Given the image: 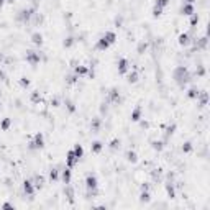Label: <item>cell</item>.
<instances>
[{"label":"cell","instance_id":"cell-1","mask_svg":"<svg viewBox=\"0 0 210 210\" xmlns=\"http://www.w3.org/2000/svg\"><path fill=\"white\" fill-rule=\"evenodd\" d=\"M174 81L179 84L181 87H184L185 84L190 81V74L189 71L185 69L184 66H179V67H176V71H174Z\"/></svg>","mask_w":210,"mask_h":210},{"label":"cell","instance_id":"cell-2","mask_svg":"<svg viewBox=\"0 0 210 210\" xmlns=\"http://www.w3.org/2000/svg\"><path fill=\"white\" fill-rule=\"evenodd\" d=\"M33 15H35V8H23V10L18 12L16 20H18V21H28Z\"/></svg>","mask_w":210,"mask_h":210},{"label":"cell","instance_id":"cell-3","mask_svg":"<svg viewBox=\"0 0 210 210\" xmlns=\"http://www.w3.org/2000/svg\"><path fill=\"white\" fill-rule=\"evenodd\" d=\"M44 146V138L41 133H36L35 135V140L30 143V149H41Z\"/></svg>","mask_w":210,"mask_h":210},{"label":"cell","instance_id":"cell-4","mask_svg":"<svg viewBox=\"0 0 210 210\" xmlns=\"http://www.w3.org/2000/svg\"><path fill=\"white\" fill-rule=\"evenodd\" d=\"M86 187H87L89 190L97 189V177L94 174H87V177H86Z\"/></svg>","mask_w":210,"mask_h":210},{"label":"cell","instance_id":"cell-5","mask_svg":"<svg viewBox=\"0 0 210 210\" xmlns=\"http://www.w3.org/2000/svg\"><path fill=\"white\" fill-rule=\"evenodd\" d=\"M79 163V158H77L76 156V153H74V151H69V153H67V158H66V164H67V168H74V166H76V164Z\"/></svg>","mask_w":210,"mask_h":210},{"label":"cell","instance_id":"cell-6","mask_svg":"<svg viewBox=\"0 0 210 210\" xmlns=\"http://www.w3.org/2000/svg\"><path fill=\"white\" fill-rule=\"evenodd\" d=\"M26 61L30 62L31 66H35L40 62V53H35V51H28L26 53Z\"/></svg>","mask_w":210,"mask_h":210},{"label":"cell","instance_id":"cell-7","mask_svg":"<svg viewBox=\"0 0 210 210\" xmlns=\"http://www.w3.org/2000/svg\"><path fill=\"white\" fill-rule=\"evenodd\" d=\"M108 102H113V103H118L120 102V92H118L117 89H112L110 92H108Z\"/></svg>","mask_w":210,"mask_h":210},{"label":"cell","instance_id":"cell-8","mask_svg":"<svg viewBox=\"0 0 210 210\" xmlns=\"http://www.w3.org/2000/svg\"><path fill=\"white\" fill-rule=\"evenodd\" d=\"M23 190H25V194L26 195H33L35 194V185H33V182H31V181H25V182H23Z\"/></svg>","mask_w":210,"mask_h":210},{"label":"cell","instance_id":"cell-9","mask_svg":"<svg viewBox=\"0 0 210 210\" xmlns=\"http://www.w3.org/2000/svg\"><path fill=\"white\" fill-rule=\"evenodd\" d=\"M127 71H128V61L125 57H120L118 59V72L120 74H125Z\"/></svg>","mask_w":210,"mask_h":210},{"label":"cell","instance_id":"cell-10","mask_svg":"<svg viewBox=\"0 0 210 210\" xmlns=\"http://www.w3.org/2000/svg\"><path fill=\"white\" fill-rule=\"evenodd\" d=\"M181 13L182 15H192L194 13V5L192 3H184L182 8H181Z\"/></svg>","mask_w":210,"mask_h":210},{"label":"cell","instance_id":"cell-11","mask_svg":"<svg viewBox=\"0 0 210 210\" xmlns=\"http://www.w3.org/2000/svg\"><path fill=\"white\" fill-rule=\"evenodd\" d=\"M103 38L107 40L108 44H113V43L117 41V35H115V31H107V33L103 35Z\"/></svg>","mask_w":210,"mask_h":210},{"label":"cell","instance_id":"cell-12","mask_svg":"<svg viewBox=\"0 0 210 210\" xmlns=\"http://www.w3.org/2000/svg\"><path fill=\"white\" fill-rule=\"evenodd\" d=\"M31 41H33V44H36V46H41L43 44V35L41 33H33L31 35Z\"/></svg>","mask_w":210,"mask_h":210},{"label":"cell","instance_id":"cell-13","mask_svg":"<svg viewBox=\"0 0 210 210\" xmlns=\"http://www.w3.org/2000/svg\"><path fill=\"white\" fill-rule=\"evenodd\" d=\"M189 43H190L189 35H187V33H182V35L179 36V44H181V46H187Z\"/></svg>","mask_w":210,"mask_h":210},{"label":"cell","instance_id":"cell-14","mask_svg":"<svg viewBox=\"0 0 210 210\" xmlns=\"http://www.w3.org/2000/svg\"><path fill=\"white\" fill-rule=\"evenodd\" d=\"M62 181H64V184H69L71 182V169L69 168L62 171Z\"/></svg>","mask_w":210,"mask_h":210},{"label":"cell","instance_id":"cell-15","mask_svg":"<svg viewBox=\"0 0 210 210\" xmlns=\"http://www.w3.org/2000/svg\"><path fill=\"white\" fill-rule=\"evenodd\" d=\"M110 46V44H108L107 43V40H105V38H100V40H99V43H97V49H107V48Z\"/></svg>","mask_w":210,"mask_h":210},{"label":"cell","instance_id":"cell-16","mask_svg":"<svg viewBox=\"0 0 210 210\" xmlns=\"http://www.w3.org/2000/svg\"><path fill=\"white\" fill-rule=\"evenodd\" d=\"M140 117H141V107H136L133 110V113H131V120H133V122H138Z\"/></svg>","mask_w":210,"mask_h":210},{"label":"cell","instance_id":"cell-17","mask_svg":"<svg viewBox=\"0 0 210 210\" xmlns=\"http://www.w3.org/2000/svg\"><path fill=\"white\" fill-rule=\"evenodd\" d=\"M72 151H74V153H76V156L79 159L82 158V154H84V148H82L81 144H76V146H74V149H72Z\"/></svg>","mask_w":210,"mask_h":210},{"label":"cell","instance_id":"cell-18","mask_svg":"<svg viewBox=\"0 0 210 210\" xmlns=\"http://www.w3.org/2000/svg\"><path fill=\"white\" fill-rule=\"evenodd\" d=\"M136 159H138V156H136L135 151H128V153H127V161H130V163H136Z\"/></svg>","mask_w":210,"mask_h":210},{"label":"cell","instance_id":"cell-19","mask_svg":"<svg viewBox=\"0 0 210 210\" xmlns=\"http://www.w3.org/2000/svg\"><path fill=\"white\" fill-rule=\"evenodd\" d=\"M10 125H12L10 118H3V122H2V125H0V128L3 130V131H7V130L10 128Z\"/></svg>","mask_w":210,"mask_h":210},{"label":"cell","instance_id":"cell-20","mask_svg":"<svg viewBox=\"0 0 210 210\" xmlns=\"http://www.w3.org/2000/svg\"><path fill=\"white\" fill-rule=\"evenodd\" d=\"M84 74H87V67L86 66H77L76 67V76H84Z\"/></svg>","mask_w":210,"mask_h":210},{"label":"cell","instance_id":"cell-21","mask_svg":"<svg viewBox=\"0 0 210 210\" xmlns=\"http://www.w3.org/2000/svg\"><path fill=\"white\" fill-rule=\"evenodd\" d=\"M90 127H92V131H99V128H100V118H94Z\"/></svg>","mask_w":210,"mask_h":210},{"label":"cell","instance_id":"cell-22","mask_svg":"<svg viewBox=\"0 0 210 210\" xmlns=\"http://www.w3.org/2000/svg\"><path fill=\"white\" fill-rule=\"evenodd\" d=\"M100 149H102V143H100V141H94L92 143V151L94 153H100Z\"/></svg>","mask_w":210,"mask_h":210},{"label":"cell","instance_id":"cell-23","mask_svg":"<svg viewBox=\"0 0 210 210\" xmlns=\"http://www.w3.org/2000/svg\"><path fill=\"white\" fill-rule=\"evenodd\" d=\"M174 130H176V125H171L169 128L166 130V133H164V138L168 140V138H169V136H171V135L174 133Z\"/></svg>","mask_w":210,"mask_h":210},{"label":"cell","instance_id":"cell-24","mask_svg":"<svg viewBox=\"0 0 210 210\" xmlns=\"http://www.w3.org/2000/svg\"><path fill=\"white\" fill-rule=\"evenodd\" d=\"M154 3H156V7H159V8H164V7L169 3V0H154Z\"/></svg>","mask_w":210,"mask_h":210},{"label":"cell","instance_id":"cell-25","mask_svg":"<svg viewBox=\"0 0 210 210\" xmlns=\"http://www.w3.org/2000/svg\"><path fill=\"white\" fill-rule=\"evenodd\" d=\"M187 95H189V99H197L199 97V90H197V89H190Z\"/></svg>","mask_w":210,"mask_h":210},{"label":"cell","instance_id":"cell-26","mask_svg":"<svg viewBox=\"0 0 210 210\" xmlns=\"http://www.w3.org/2000/svg\"><path fill=\"white\" fill-rule=\"evenodd\" d=\"M72 44H74V38H72V36H69V38L64 40V48H71Z\"/></svg>","mask_w":210,"mask_h":210},{"label":"cell","instance_id":"cell-27","mask_svg":"<svg viewBox=\"0 0 210 210\" xmlns=\"http://www.w3.org/2000/svg\"><path fill=\"white\" fill-rule=\"evenodd\" d=\"M140 200H141V202H148V200H149L148 190H143V192H141V197H140Z\"/></svg>","mask_w":210,"mask_h":210},{"label":"cell","instance_id":"cell-28","mask_svg":"<svg viewBox=\"0 0 210 210\" xmlns=\"http://www.w3.org/2000/svg\"><path fill=\"white\" fill-rule=\"evenodd\" d=\"M163 146H164V143H163V141H153V148H154V149H158V151H161V149H163Z\"/></svg>","mask_w":210,"mask_h":210},{"label":"cell","instance_id":"cell-29","mask_svg":"<svg viewBox=\"0 0 210 210\" xmlns=\"http://www.w3.org/2000/svg\"><path fill=\"white\" fill-rule=\"evenodd\" d=\"M40 100H41V97H40V92H33V94H31V102H40Z\"/></svg>","mask_w":210,"mask_h":210},{"label":"cell","instance_id":"cell-30","mask_svg":"<svg viewBox=\"0 0 210 210\" xmlns=\"http://www.w3.org/2000/svg\"><path fill=\"white\" fill-rule=\"evenodd\" d=\"M49 179H51V181H57V169H51V171H49Z\"/></svg>","mask_w":210,"mask_h":210},{"label":"cell","instance_id":"cell-31","mask_svg":"<svg viewBox=\"0 0 210 210\" xmlns=\"http://www.w3.org/2000/svg\"><path fill=\"white\" fill-rule=\"evenodd\" d=\"M166 189H168V194H169V197L172 199V197H174V187H172V184H168V185H166Z\"/></svg>","mask_w":210,"mask_h":210},{"label":"cell","instance_id":"cell-32","mask_svg":"<svg viewBox=\"0 0 210 210\" xmlns=\"http://www.w3.org/2000/svg\"><path fill=\"white\" fill-rule=\"evenodd\" d=\"M66 105H67V110H69V112H76V107H74V103L71 102V100H66Z\"/></svg>","mask_w":210,"mask_h":210},{"label":"cell","instance_id":"cell-33","mask_svg":"<svg viewBox=\"0 0 210 210\" xmlns=\"http://www.w3.org/2000/svg\"><path fill=\"white\" fill-rule=\"evenodd\" d=\"M136 81H138V74L136 72H131L128 76V82H136Z\"/></svg>","mask_w":210,"mask_h":210},{"label":"cell","instance_id":"cell-34","mask_svg":"<svg viewBox=\"0 0 210 210\" xmlns=\"http://www.w3.org/2000/svg\"><path fill=\"white\" fill-rule=\"evenodd\" d=\"M197 21H199V16L195 15V13H192V18H190V26H195V25H197Z\"/></svg>","mask_w":210,"mask_h":210},{"label":"cell","instance_id":"cell-35","mask_svg":"<svg viewBox=\"0 0 210 210\" xmlns=\"http://www.w3.org/2000/svg\"><path fill=\"white\" fill-rule=\"evenodd\" d=\"M20 84H21V87H28V86H30V81H28L26 77H21V79H20Z\"/></svg>","mask_w":210,"mask_h":210},{"label":"cell","instance_id":"cell-36","mask_svg":"<svg viewBox=\"0 0 210 210\" xmlns=\"http://www.w3.org/2000/svg\"><path fill=\"white\" fill-rule=\"evenodd\" d=\"M161 13H163V8H159V7H154L153 8V15L154 16H159Z\"/></svg>","mask_w":210,"mask_h":210},{"label":"cell","instance_id":"cell-37","mask_svg":"<svg viewBox=\"0 0 210 210\" xmlns=\"http://www.w3.org/2000/svg\"><path fill=\"white\" fill-rule=\"evenodd\" d=\"M118 146H120V140H113L112 143H110V148L112 149H117Z\"/></svg>","mask_w":210,"mask_h":210},{"label":"cell","instance_id":"cell-38","mask_svg":"<svg viewBox=\"0 0 210 210\" xmlns=\"http://www.w3.org/2000/svg\"><path fill=\"white\" fill-rule=\"evenodd\" d=\"M182 151H184V153H189V151H192V144H190V143H185L184 146H182Z\"/></svg>","mask_w":210,"mask_h":210},{"label":"cell","instance_id":"cell-39","mask_svg":"<svg viewBox=\"0 0 210 210\" xmlns=\"http://www.w3.org/2000/svg\"><path fill=\"white\" fill-rule=\"evenodd\" d=\"M146 48H148V44H146V43H141V44L138 46V53L140 54H143V51L146 49Z\"/></svg>","mask_w":210,"mask_h":210},{"label":"cell","instance_id":"cell-40","mask_svg":"<svg viewBox=\"0 0 210 210\" xmlns=\"http://www.w3.org/2000/svg\"><path fill=\"white\" fill-rule=\"evenodd\" d=\"M77 79H79V76H67V82H69V84H74Z\"/></svg>","mask_w":210,"mask_h":210},{"label":"cell","instance_id":"cell-41","mask_svg":"<svg viewBox=\"0 0 210 210\" xmlns=\"http://www.w3.org/2000/svg\"><path fill=\"white\" fill-rule=\"evenodd\" d=\"M200 102H202V105H205V102H207V94H202V97H200Z\"/></svg>","mask_w":210,"mask_h":210},{"label":"cell","instance_id":"cell-42","mask_svg":"<svg viewBox=\"0 0 210 210\" xmlns=\"http://www.w3.org/2000/svg\"><path fill=\"white\" fill-rule=\"evenodd\" d=\"M3 79H5V72L0 71V81H3Z\"/></svg>","mask_w":210,"mask_h":210},{"label":"cell","instance_id":"cell-43","mask_svg":"<svg viewBox=\"0 0 210 210\" xmlns=\"http://www.w3.org/2000/svg\"><path fill=\"white\" fill-rule=\"evenodd\" d=\"M12 207H13L12 204H5V205H3V209H12Z\"/></svg>","mask_w":210,"mask_h":210},{"label":"cell","instance_id":"cell-44","mask_svg":"<svg viewBox=\"0 0 210 210\" xmlns=\"http://www.w3.org/2000/svg\"><path fill=\"white\" fill-rule=\"evenodd\" d=\"M3 2H5V0H0V10H2V7H3Z\"/></svg>","mask_w":210,"mask_h":210},{"label":"cell","instance_id":"cell-45","mask_svg":"<svg viewBox=\"0 0 210 210\" xmlns=\"http://www.w3.org/2000/svg\"><path fill=\"white\" fill-rule=\"evenodd\" d=\"M185 3H194V0H184Z\"/></svg>","mask_w":210,"mask_h":210},{"label":"cell","instance_id":"cell-46","mask_svg":"<svg viewBox=\"0 0 210 210\" xmlns=\"http://www.w3.org/2000/svg\"><path fill=\"white\" fill-rule=\"evenodd\" d=\"M5 2H8V3H13V2H15V0H5Z\"/></svg>","mask_w":210,"mask_h":210},{"label":"cell","instance_id":"cell-47","mask_svg":"<svg viewBox=\"0 0 210 210\" xmlns=\"http://www.w3.org/2000/svg\"><path fill=\"white\" fill-rule=\"evenodd\" d=\"M2 59H3V56H2V54H0V62H2Z\"/></svg>","mask_w":210,"mask_h":210}]
</instances>
